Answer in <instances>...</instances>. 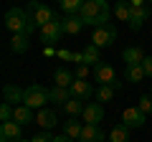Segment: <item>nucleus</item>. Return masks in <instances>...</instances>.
Wrapping results in <instances>:
<instances>
[{"instance_id": "393cba45", "label": "nucleus", "mask_w": 152, "mask_h": 142, "mask_svg": "<svg viewBox=\"0 0 152 142\" xmlns=\"http://www.w3.org/2000/svg\"><path fill=\"white\" fill-rule=\"evenodd\" d=\"M109 142H129V127L124 124H117L109 135Z\"/></svg>"}, {"instance_id": "20e7f679", "label": "nucleus", "mask_w": 152, "mask_h": 142, "mask_svg": "<svg viewBox=\"0 0 152 142\" xmlns=\"http://www.w3.org/2000/svg\"><path fill=\"white\" fill-rule=\"evenodd\" d=\"M94 79H96L99 86H112L114 91L122 89V81H119V76H117V69H114L112 64H107V61H102V64L94 69Z\"/></svg>"}, {"instance_id": "2eb2a0df", "label": "nucleus", "mask_w": 152, "mask_h": 142, "mask_svg": "<svg viewBox=\"0 0 152 142\" xmlns=\"http://www.w3.org/2000/svg\"><path fill=\"white\" fill-rule=\"evenodd\" d=\"M122 59H124V64H127V66H142V61H145L147 56L142 53L140 46H129V48H124Z\"/></svg>"}, {"instance_id": "7c9ffc66", "label": "nucleus", "mask_w": 152, "mask_h": 142, "mask_svg": "<svg viewBox=\"0 0 152 142\" xmlns=\"http://www.w3.org/2000/svg\"><path fill=\"white\" fill-rule=\"evenodd\" d=\"M56 56H58L61 61H74L76 66H79V64H84V56H81V53H71V51H66V48H61Z\"/></svg>"}, {"instance_id": "aec40b11", "label": "nucleus", "mask_w": 152, "mask_h": 142, "mask_svg": "<svg viewBox=\"0 0 152 142\" xmlns=\"http://www.w3.org/2000/svg\"><path fill=\"white\" fill-rule=\"evenodd\" d=\"M81 132H84V124L81 122H76V119H69V122H64V135L69 137V140H81Z\"/></svg>"}, {"instance_id": "9d476101", "label": "nucleus", "mask_w": 152, "mask_h": 142, "mask_svg": "<svg viewBox=\"0 0 152 142\" xmlns=\"http://www.w3.org/2000/svg\"><path fill=\"white\" fill-rule=\"evenodd\" d=\"M23 97H26V89L15 86V84H5V86H3V102L10 104V107H20Z\"/></svg>"}, {"instance_id": "f257e3e1", "label": "nucleus", "mask_w": 152, "mask_h": 142, "mask_svg": "<svg viewBox=\"0 0 152 142\" xmlns=\"http://www.w3.org/2000/svg\"><path fill=\"white\" fill-rule=\"evenodd\" d=\"M109 15H112V10H109V5L104 0H84L81 13H79V18L84 20V26H94V28L109 26V23H112Z\"/></svg>"}, {"instance_id": "4be33fe9", "label": "nucleus", "mask_w": 152, "mask_h": 142, "mask_svg": "<svg viewBox=\"0 0 152 142\" xmlns=\"http://www.w3.org/2000/svg\"><path fill=\"white\" fill-rule=\"evenodd\" d=\"M69 99H74V97H71V89H61V86L51 89V102H53L56 107H66Z\"/></svg>"}, {"instance_id": "f3484780", "label": "nucleus", "mask_w": 152, "mask_h": 142, "mask_svg": "<svg viewBox=\"0 0 152 142\" xmlns=\"http://www.w3.org/2000/svg\"><path fill=\"white\" fill-rule=\"evenodd\" d=\"M79 142H104V132L99 124H84V132H81V140Z\"/></svg>"}, {"instance_id": "72a5a7b5", "label": "nucleus", "mask_w": 152, "mask_h": 142, "mask_svg": "<svg viewBox=\"0 0 152 142\" xmlns=\"http://www.w3.org/2000/svg\"><path fill=\"white\" fill-rule=\"evenodd\" d=\"M53 140H56V137L51 135V132H38V135L33 137L31 142H53Z\"/></svg>"}, {"instance_id": "473e14b6", "label": "nucleus", "mask_w": 152, "mask_h": 142, "mask_svg": "<svg viewBox=\"0 0 152 142\" xmlns=\"http://www.w3.org/2000/svg\"><path fill=\"white\" fill-rule=\"evenodd\" d=\"M74 76H76V81H86V76H89V66L86 64H79L74 69Z\"/></svg>"}, {"instance_id": "423d86ee", "label": "nucleus", "mask_w": 152, "mask_h": 142, "mask_svg": "<svg viewBox=\"0 0 152 142\" xmlns=\"http://www.w3.org/2000/svg\"><path fill=\"white\" fill-rule=\"evenodd\" d=\"M132 5V18H129V28L132 31H140L142 26H145V20L150 18V5H147L145 0H129Z\"/></svg>"}, {"instance_id": "9b49d317", "label": "nucleus", "mask_w": 152, "mask_h": 142, "mask_svg": "<svg viewBox=\"0 0 152 142\" xmlns=\"http://www.w3.org/2000/svg\"><path fill=\"white\" fill-rule=\"evenodd\" d=\"M33 20H36V26L38 28H46L48 23H53V20H58V15H56V10L53 8H48V5H41L36 8V13H33Z\"/></svg>"}, {"instance_id": "4468645a", "label": "nucleus", "mask_w": 152, "mask_h": 142, "mask_svg": "<svg viewBox=\"0 0 152 142\" xmlns=\"http://www.w3.org/2000/svg\"><path fill=\"white\" fill-rule=\"evenodd\" d=\"M94 94H96V91H94V86H91L89 81H74V84H71V97H74V99L89 102Z\"/></svg>"}, {"instance_id": "c85d7f7f", "label": "nucleus", "mask_w": 152, "mask_h": 142, "mask_svg": "<svg viewBox=\"0 0 152 142\" xmlns=\"http://www.w3.org/2000/svg\"><path fill=\"white\" fill-rule=\"evenodd\" d=\"M94 97H96L99 104L102 102H112L114 99V89L112 86H96V94H94Z\"/></svg>"}, {"instance_id": "c9c22d12", "label": "nucleus", "mask_w": 152, "mask_h": 142, "mask_svg": "<svg viewBox=\"0 0 152 142\" xmlns=\"http://www.w3.org/2000/svg\"><path fill=\"white\" fill-rule=\"evenodd\" d=\"M53 142H74V140H69V137H66V135H58V137H56Z\"/></svg>"}, {"instance_id": "f704fd0d", "label": "nucleus", "mask_w": 152, "mask_h": 142, "mask_svg": "<svg viewBox=\"0 0 152 142\" xmlns=\"http://www.w3.org/2000/svg\"><path fill=\"white\" fill-rule=\"evenodd\" d=\"M142 69H145V74L152 79V56H147V59L142 61Z\"/></svg>"}, {"instance_id": "bb28decb", "label": "nucleus", "mask_w": 152, "mask_h": 142, "mask_svg": "<svg viewBox=\"0 0 152 142\" xmlns=\"http://www.w3.org/2000/svg\"><path fill=\"white\" fill-rule=\"evenodd\" d=\"M81 5H84V0H64L61 3V10L66 15H79L81 13Z\"/></svg>"}, {"instance_id": "5701e85b", "label": "nucleus", "mask_w": 152, "mask_h": 142, "mask_svg": "<svg viewBox=\"0 0 152 142\" xmlns=\"http://www.w3.org/2000/svg\"><path fill=\"white\" fill-rule=\"evenodd\" d=\"M81 56H84V64H86L89 69H91V66L96 69V66L102 64V59H99V48H96V46H86V48L81 51Z\"/></svg>"}, {"instance_id": "2f4dec72", "label": "nucleus", "mask_w": 152, "mask_h": 142, "mask_svg": "<svg viewBox=\"0 0 152 142\" xmlns=\"http://www.w3.org/2000/svg\"><path fill=\"white\" fill-rule=\"evenodd\" d=\"M13 114H15V107H10V104L3 102V107H0V119L3 122H13Z\"/></svg>"}, {"instance_id": "ddd939ff", "label": "nucleus", "mask_w": 152, "mask_h": 142, "mask_svg": "<svg viewBox=\"0 0 152 142\" xmlns=\"http://www.w3.org/2000/svg\"><path fill=\"white\" fill-rule=\"evenodd\" d=\"M36 124H41L43 132H48L51 127L58 124V109H41L36 114Z\"/></svg>"}, {"instance_id": "6ab92c4d", "label": "nucleus", "mask_w": 152, "mask_h": 142, "mask_svg": "<svg viewBox=\"0 0 152 142\" xmlns=\"http://www.w3.org/2000/svg\"><path fill=\"white\" fill-rule=\"evenodd\" d=\"M13 122H18V124H31V122H36V114H33V109H28L26 104H20V107H15V114H13Z\"/></svg>"}, {"instance_id": "6e6552de", "label": "nucleus", "mask_w": 152, "mask_h": 142, "mask_svg": "<svg viewBox=\"0 0 152 142\" xmlns=\"http://www.w3.org/2000/svg\"><path fill=\"white\" fill-rule=\"evenodd\" d=\"M145 122H147V114H142L137 107H127L124 112H122V124L124 127H129V130H140V127H145Z\"/></svg>"}, {"instance_id": "412c9836", "label": "nucleus", "mask_w": 152, "mask_h": 142, "mask_svg": "<svg viewBox=\"0 0 152 142\" xmlns=\"http://www.w3.org/2000/svg\"><path fill=\"white\" fill-rule=\"evenodd\" d=\"M84 109H86V104L81 102V99H69L64 107V112L71 117V119H76V117H84Z\"/></svg>"}, {"instance_id": "39448f33", "label": "nucleus", "mask_w": 152, "mask_h": 142, "mask_svg": "<svg viewBox=\"0 0 152 142\" xmlns=\"http://www.w3.org/2000/svg\"><path fill=\"white\" fill-rule=\"evenodd\" d=\"M117 41V28L109 23V26H102V28H94L91 33V46H96L99 51L102 48H109V46Z\"/></svg>"}, {"instance_id": "4c0bfd02", "label": "nucleus", "mask_w": 152, "mask_h": 142, "mask_svg": "<svg viewBox=\"0 0 152 142\" xmlns=\"http://www.w3.org/2000/svg\"><path fill=\"white\" fill-rule=\"evenodd\" d=\"M20 142H26V140H20ZM28 142H31V140H28Z\"/></svg>"}, {"instance_id": "cd10ccee", "label": "nucleus", "mask_w": 152, "mask_h": 142, "mask_svg": "<svg viewBox=\"0 0 152 142\" xmlns=\"http://www.w3.org/2000/svg\"><path fill=\"white\" fill-rule=\"evenodd\" d=\"M124 76H127V81H134V84H140L142 79L147 76V74H145V69H142V66H127Z\"/></svg>"}, {"instance_id": "c756f323", "label": "nucleus", "mask_w": 152, "mask_h": 142, "mask_svg": "<svg viewBox=\"0 0 152 142\" xmlns=\"http://www.w3.org/2000/svg\"><path fill=\"white\" fill-rule=\"evenodd\" d=\"M137 109H140L142 114H152V97L150 94H142V97L137 99Z\"/></svg>"}, {"instance_id": "f8f14e48", "label": "nucleus", "mask_w": 152, "mask_h": 142, "mask_svg": "<svg viewBox=\"0 0 152 142\" xmlns=\"http://www.w3.org/2000/svg\"><path fill=\"white\" fill-rule=\"evenodd\" d=\"M104 119V107L99 102H89L84 109V124H99Z\"/></svg>"}, {"instance_id": "a211bd4d", "label": "nucleus", "mask_w": 152, "mask_h": 142, "mask_svg": "<svg viewBox=\"0 0 152 142\" xmlns=\"http://www.w3.org/2000/svg\"><path fill=\"white\" fill-rule=\"evenodd\" d=\"M61 23H64V33H66V36H79L81 28H84V20L79 15H66Z\"/></svg>"}, {"instance_id": "e433bc0d", "label": "nucleus", "mask_w": 152, "mask_h": 142, "mask_svg": "<svg viewBox=\"0 0 152 142\" xmlns=\"http://www.w3.org/2000/svg\"><path fill=\"white\" fill-rule=\"evenodd\" d=\"M150 97H152V86H150Z\"/></svg>"}, {"instance_id": "b1692460", "label": "nucleus", "mask_w": 152, "mask_h": 142, "mask_svg": "<svg viewBox=\"0 0 152 142\" xmlns=\"http://www.w3.org/2000/svg\"><path fill=\"white\" fill-rule=\"evenodd\" d=\"M10 48L15 51V53H26V51L31 48V36H13Z\"/></svg>"}, {"instance_id": "1a4fd4ad", "label": "nucleus", "mask_w": 152, "mask_h": 142, "mask_svg": "<svg viewBox=\"0 0 152 142\" xmlns=\"http://www.w3.org/2000/svg\"><path fill=\"white\" fill-rule=\"evenodd\" d=\"M23 140V127L18 122H3L0 124V142H20Z\"/></svg>"}, {"instance_id": "dca6fc26", "label": "nucleus", "mask_w": 152, "mask_h": 142, "mask_svg": "<svg viewBox=\"0 0 152 142\" xmlns=\"http://www.w3.org/2000/svg\"><path fill=\"white\" fill-rule=\"evenodd\" d=\"M53 86H61V89H71V84L76 81V76H74V71H69V69H56L53 71Z\"/></svg>"}, {"instance_id": "7ed1b4c3", "label": "nucleus", "mask_w": 152, "mask_h": 142, "mask_svg": "<svg viewBox=\"0 0 152 142\" xmlns=\"http://www.w3.org/2000/svg\"><path fill=\"white\" fill-rule=\"evenodd\" d=\"M46 102H51V91L41 84H31L26 89V97H23V104H26L28 109H46Z\"/></svg>"}, {"instance_id": "f03ea898", "label": "nucleus", "mask_w": 152, "mask_h": 142, "mask_svg": "<svg viewBox=\"0 0 152 142\" xmlns=\"http://www.w3.org/2000/svg\"><path fill=\"white\" fill-rule=\"evenodd\" d=\"M5 28L13 36H31L38 26H36V20H33V15L28 10H23V8H10V10L5 13Z\"/></svg>"}, {"instance_id": "0eeeda50", "label": "nucleus", "mask_w": 152, "mask_h": 142, "mask_svg": "<svg viewBox=\"0 0 152 142\" xmlns=\"http://www.w3.org/2000/svg\"><path fill=\"white\" fill-rule=\"evenodd\" d=\"M64 18H58V20H53V23H48L46 28H41V33H38V38H41V43L48 48V46H53L56 41L64 36Z\"/></svg>"}, {"instance_id": "a878e982", "label": "nucleus", "mask_w": 152, "mask_h": 142, "mask_svg": "<svg viewBox=\"0 0 152 142\" xmlns=\"http://www.w3.org/2000/svg\"><path fill=\"white\" fill-rule=\"evenodd\" d=\"M114 15H117V20H127V23H129V18H132V5H129V3H124V0L117 3V5H114Z\"/></svg>"}]
</instances>
